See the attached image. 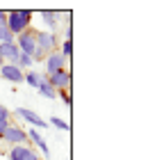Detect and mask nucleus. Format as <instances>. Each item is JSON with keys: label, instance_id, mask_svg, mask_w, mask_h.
<instances>
[{"label": "nucleus", "instance_id": "6", "mask_svg": "<svg viewBox=\"0 0 148 160\" xmlns=\"http://www.w3.org/2000/svg\"><path fill=\"white\" fill-rule=\"evenodd\" d=\"M43 67H46V73H43V76L48 78V76L57 73V71L66 69V57H64L62 53H57V50H53V53L46 55V60H43Z\"/></svg>", "mask_w": 148, "mask_h": 160}, {"label": "nucleus", "instance_id": "2", "mask_svg": "<svg viewBox=\"0 0 148 160\" xmlns=\"http://www.w3.org/2000/svg\"><path fill=\"white\" fill-rule=\"evenodd\" d=\"M34 43H36V48H34V55H32V60H46V55L48 53H53L55 46H57V34L55 32H34Z\"/></svg>", "mask_w": 148, "mask_h": 160}, {"label": "nucleus", "instance_id": "5", "mask_svg": "<svg viewBox=\"0 0 148 160\" xmlns=\"http://www.w3.org/2000/svg\"><path fill=\"white\" fill-rule=\"evenodd\" d=\"M14 43L18 46L21 55H30V57L34 55V48H36V43H34V32H32V30H25V32L16 34V37H14Z\"/></svg>", "mask_w": 148, "mask_h": 160}, {"label": "nucleus", "instance_id": "9", "mask_svg": "<svg viewBox=\"0 0 148 160\" xmlns=\"http://www.w3.org/2000/svg\"><path fill=\"white\" fill-rule=\"evenodd\" d=\"M0 78H5L7 82L18 85V82H23L25 71H21V69L16 67V64H2V67H0Z\"/></svg>", "mask_w": 148, "mask_h": 160}, {"label": "nucleus", "instance_id": "13", "mask_svg": "<svg viewBox=\"0 0 148 160\" xmlns=\"http://www.w3.org/2000/svg\"><path fill=\"white\" fill-rule=\"evenodd\" d=\"M46 78L43 73H39V71H25V78H23V82H27L32 89H36V87L41 85V80Z\"/></svg>", "mask_w": 148, "mask_h": 160}, {"label": "nucleus", "instance_id": "3", "mask_svg": "<svg viewBox=\"0 0 148 160\" xmlns=\"http://www.w3.org/2000/svg\"><path fill=\"white\" fill-rule=\"evenodd\" d=\"M16 114L27 123V126H32L34 130H39V133H41L43 128H48V121L41 119L39 114H36L34 110H30V108H16Z\"/></svg>", "mask_w": 148, "mask_h": 160}, {"label": "nucleus", "instance_id": "1", "mask_svg": "<svg viewBox=\"0 0 148 160\" xmlns=\"http://www.w3.org/2000/svg\"><path fill=\"white\" fill-rule=\"evenodd\" d=\"M5 25H7V30L12 32V37H16V34L30 30V25H32V12L30 9H12V12H7Z\"/></svg>", "mask_w": 148, "mask_h": 160}, {"label": "nucleus", "instance_id": "21", "mask_svg": "<svg viewBox=\"0 0 148 160\" xmlns=\"http://www.w3.org/2000/svg\"><path fill=\"white\" fill-rule=\"evenodd\" d=\"M9 123H12V121H9ZM9 123H0V140H2V135H5V130H7Z\"/></svg>", "mask_w": 148, "mask_h": 160}, {"label": "nucleus", "instance_id": "8", "mask_svg": "<svg viewBox=\"0 0 148 160\" xmlns=\"http://www.w3.org/2000/svg\"><path fill=\"white\" fill-rule=\"evenodd\" d=\"M9 160H41V156L36 153L32 147L21 144V147H12L9 149Z\"/></svg>", "mask_w": 148, "mask_h": 160}, {"label": "nucleus", "instance_id": "12", "mask_svg": "<svg viewBox=\"0 0 148 160\" xmlns=\"http://www.w3.org/2000/svg\"><path fill=\"white\" fill-rule=\"evenodd\" d=\"M39 16H41L43 23L50 28V32H53V30H55V25H57V21H59V16H64V14H62V12H41Z\"/></svg>", "mask_w": 148, "mask_h": 160}, {"label": "nucleus", "instance_id": "11", "mask_svg": "<svg viewBox=\"0 0 148 160\" xmlns=\"http://www.w3.org/2000/svg\"><path fill=\"white\" fill-rule=\"evenodd\" d=\"M27 140H32V142L36 144V149H39L46 158H50V149H48V144H46V140H43V135L39 133V130L30 128V130H27Z\"/></svg>", "mask_w": 148, "mask_h": 160}, {"label": "nucleus", "instance_id": "16", "mask_svg": "<svg viewBox=\"0 0 148 160\" xmlns=\"http://www.w3.org/2000/svg\"><path fill=\"white\" fill-rule=\"evenodd\" d=\"M9 41H14L12 32L7 30V25H5V23H0V43H9Z\"/></svg>", "mask_w": 148, "mask_h": 160}, {"label": "nucleus", "instance_id": "18", "mask_svg": "<svg viewBox=\"0 0 148 160\" xmlns=\"http://www.w3.org/2000/svg\"><path fill=\"white\" fill-rule=\"evenodd\" d=\"M71 53H73V41H69V39H66V41L62 43V55L66 57V60H69V57H71Z\"/></svg>", "mask_w": 148, "mask_h": 160}, {"label": "nucleus", "instance_id": "14", "mask_svg": "<svg viewBox=\"0 0 148 160\" xmlns=\"http://www.w3.org/2000/svg\"><path fill=\"white\" fill-rule=\"evenodd\" d=\"M36 92H39V96H43V98H48V101H53V98H57V92H55L53 87L48 85V80H46V78L41 80V85L36 87Z\"/></svg>", "mask_w": 148, "mask_h": 160}, {"label": "nucleus", "instance_id": "22", "mask_svg": "<svg viewBox=\"0 0 148 160\" xmlns=\"http://www.w3.org/2000/svg\"><path fill=\"white\" fill-rule=\"evenodd\" d=\"M5 21H7V12L0 9V23H5Z\"/></svg>", "mask_w": 148, "mask_h": 160}, {"label": "nucleus", "instance_id": "17", "mask_svg": "<svg viewBox=\"0 0 148 160\" xmlns=\"http://www.w3.org/2000/svg\"><path fill=\"white\" fill-rule=\"evenodd\" d=\"M50 123H53L55 128H59V130H69V128H71V126H69V121L62 119V117H50Z\"/></svg>", "mask_w": 148, "mask_h": 160}, {"label": "nucleus", "instance_id": "4", "mask_svg": "<svg viewBox=\"0 0 148 160\" xmlns=\"http://www.w3.org/2000/svg\"><path fill=\"white\" fill-rule=\"evenodd\" d=\"M2 140L9 144V147H21V144L27 142V130L21 128V126H14V123H9L2 135Z\"/></svg>", "mask_w": 148, "mask_h": 160}, {"label": "nucleus", "instance_id": "20", "mask_svg": "<svg viewBox=\"0 0 148 160\" xmlns=\"http://www.w3.org/2000/svg\"><path fill=\"white\" fill-rule=\"evenodd\" d=\"M57 96H62L64 105H66V108H71V94H69V92H57Z\"/></svg>", "mask_w": 148, "mask_h": 160}, {"label": "nucleus", "instance_id": "15", "mask_svg": "<svg viewBox=\"0 0 148 160\" xmlns=\"http://www.w3.org/2000/svg\"><path fill=\"white\" fill-rule=\"evenodd\" d=\"M32 64H34V60H32L30 55H21L18 62H16V67H18L21 71H27V69H32Z\"/></svg>", "mask_w": 148, "mask_h": 160}, {"label": "nucleus", "instance_id": "19", "mask_svg": "<svg viewBox=\"0 0 148 160\" xmlns=\"http://www.w3.org/2000/svg\"><path fill=\"white\" fill-rule=\"evenodd\" d=\"M9 117H12V112L0 105V123H9Z\"/></svg>", "mask_w": 148, "mask_h": 160}, {"label": "nucleus", "instance_id": "7", "mask_svg": "<svg viewBox=\"0 0 148 160\" xmlns=\"http://www.w3.org/2000/svg\"><path fill=\"white\" fill-rule=\"evenodd\" d=\"M48 85L53 87L55 92H66L69 89V85H71V71L69 69H62V71H57V73L53 76H48Z\"/></svg>", "mask_w": 148, "mask_h": 160}, {"label": "nucleus", "instance_id": "10", "mask_svg": "<svg viewBox=\"0 0 148 160\" xmlns=\"http://www.w3.org/2000/svg\"><path fill=\"white\" fill-rule=\"evenodd\" d=\"M0 57L5 60V64H16L18 57H21V50L14 41L9 43H0Z\"/></svg>", "mask_w": 148, "mask_h": 160}]
</instances>
